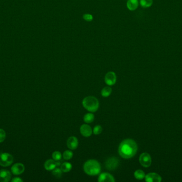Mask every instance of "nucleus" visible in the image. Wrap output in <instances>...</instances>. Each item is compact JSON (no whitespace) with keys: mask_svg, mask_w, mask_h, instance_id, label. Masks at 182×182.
Segmentation results:
<instances>
[{"mask_svg":"<svg viewBox=\"0 0 182 182\" xmlns=\"http://www.w3.org/2000/svg\"><path fill=\"white\" fill-rule=\"evenodd\" d=\"M98 181L99 182H115V179L113 176L109 173H103L99 176Z\"/></svg>","mask_w":182,"mask_h":182,"instance_id":"9","label":"nucleus"},{"mask_svg":"<svg viewBox=\"0 0 182 182\" xmlns=\"http://www.w3.org/2000/svg\"><path fill=\"white\" fill-rule=\"evenodd\" d=\"M60 165V162L59 161H55V160L49 159L44 163V168L46 170L51 171Z\"/></svg>","mask_w":182,"mask_h":182,"instance_id":"8","label":"nucleus"},{"mask_svg":"<svg viewBox=\"0 0 182 182\" xmlns=\"http://www.w3.org/2000/svg\"><path fill=\"white\" fill-rule=\"evenodd\" d=\"M24 165L21 163L15 164L11 167V171L13 175H19L24 172Z\"/></svg>","mask_w":182,"mask_h":182,"instance_id":"11","label":"nucleus"},{"mask_svg":"<svg viewBox=\"0 0 182 182\" xmlns=\"http://www.w3.org/2000/svg\"><path fill=\"white\" fill-rule=\"evenodd\" d=\"M13 158L8 153H1L0 154V165L2 167H8L12 164Z\"/></svg>","mask_w":182,"mask_h":182,"instance_id":"4","label":"nucleus"},{"mask_svg":"<svg viewBox=\"0 0 182 182\" xmlns=\"http://www.w3.org/2000/svg\"><path fill=\"white\" fill-rule=\"evenodd\" d=\"M94 115L91 113L86 114L84 116V121L87 123H90L94 121Z\"/></svg>","mask_w":182,"mask_h":182,"instance_id":"18","label":"nucleus"},{"mask_svg":"<svg viewBox=\"0 0 182 182\" xmlns=\"http://www.w3.org/2000/svg\"><path fill=\"white\" fill-rule=\"evenodd\" d=\"M112 92V89L110 87L103 88L101 91V95L104 97H109Z\"/></svg>","mask_w":182,"mask_h":182,"instance_id":"19","label":"nucleus"},{"mask_svg":"<svg viewBox=\"0 0 182 182\" xmlns=\"http://www.w3.org/2000/svg\"><path fill=\"white\" fill-rule=\"evenodd\" d=\"M92 129L91 127L86 124L82 125L80 128V132L83 136L88 137L92 134Z\"/></svg>","mask_w":182,"mask_h":182,"instance_id":"13","label":"nucleus"},{"mask_svg":"<svg viewBox=\"0 0 182 182\" xmlns=\"http://www.w3.org/2000/svg\"><path fill=\"white\" fill-rule=\"evenodd\" d=\"M11 178V173L6 169L0 170V182H9Z\"/></svg>","mask_w":182,"mask_h":182,"instance_id":"12","label":"nucleus"},{"mask_svg":"<svg viewBox=\"0 0 182 182\" xmlns=\"http://www.w3.org/2000/svg\"><path fill=\"white\" fill-rule=\"evenodd\" d=\"M138 147L136 143L132 139L124 140L120 144L118 153L120 156L125 159L133 158L136 154Z\"/></svg>","mask_w":182,"mask_h":182,"instance_id":"1","label":"nucleus"},{"mask_svg":"<svg viewBox=\"0 0 182 182\" xmlns=\"http://www.w3.org/2000/svg\"><path fill=\"white\" fill-rule=\"evenodd\" d=\"M6 137V133L2 129H0V143L4 141Z\"/></svg>","mask_w":182,"mask_h":182,"instance_id":"26","label":"nucleus"},{"mask_svg":"<svg viewBox=\"0 0 182 182\" xmlns=\"http://www.w3.org/2000/svg\"><path fill=\"white\" fill-rule=\"evenodd\" d=\"M139 161L143 167H149L151 166L152 163L151 158L149 153L144 152L140 155Z\"/></svg>","mask_w":182,"mask_h":182,"instance_id":"5","label":"nucleus"},{"mask_svg":"<svg viewBox=\"0 0 182 182\" xmlns=\"http://www.w3.org/2000/svg\"><path fill=\"white\" fill-rule=\"evenodd\" d=\"M140 4L143 8H148L152 5L153 0H140Z\"/></svg>","mask_w":182,"mask_h":182,"instance_id":"20","label":"nucleus"},{"mask_svg":"<svg viewBox=\"0 0 182 182\" xmlns=\"http://www.w3.org/2000/svg\"><path fill=\"white\" fill-rule=\"evenodd\" d=\"M67 144L69 149L75 150L78 145V141L76 137L71 136L67 140Z\"/></svg>","mask_w":182,"mask_h":182,"instance_id":"14","label":"nucleus"},{"mask_svg":"<svg viewBox=\"0 0 182 182\" xmlns=\"http://www.w3.org/2000/svg\"><path fill=\"white\" fill-rule=\"evenodd\" d=\"M11 181L13 182H22L23 181L21 179L20 177H15L13 179L11 180Z\"/></svg>","mask_w":182,"mask_h":182,"instance_id":"27","label":"nucleus"},{"mask_svg":"<svg viewBox=\"0 0 182 182\" xmlns=\"http://www.w3.org/2000/svg\"><path fill=\"white\" fill-rule=\"evenodd\" d=\"M60 169L64 173L70 171L72 169V165L69 162H64L61 165Z\"/></svg>","mask_w":182,"mask_h":182,"instance_id":"16","label":"nucleus"},{"mask_svg":"<svg viewBox=\"0 0 182 182\" xmlns=\"http://www.w3.org/2000/svg\"><path fill=\"white\" fill-rule=\"evenodd\" d=\"M134 175L135 177V178L138 180H142V179H144L146 176L143 170H140V169L136 170L134 172Z\"/></svg>","mask_w":182,"mask_h":182,"instance_id":"17","label":"nucleus"},{"mask_svg":"<svg viewBox=\"0 0 182 182\" xmlns=\"http://www.w3.org/2000/svg\"><path fill=\"white\" fill-rule=\"evenodd\" d=\"M52 158L55 161H60L62 155L59 151H55L52 153Z\"/></svg>","mask_w":182,"mask_h":182,"instance_id":"23","label":"nucleus"},{"mask_svg":"<svg viewBox=\"0 0 182 182\" xmlns=\"http://www.w3.org/2000/svg\"><path fill=\"white\" fill-rule=\"evenodd\" d=\"M73 152L71 151L70 150H67V151H65L63 153V158H64V160H70L71 158H73Z\"/></svg>","mask_w":182,"mask_h":182,"instance_id":"22","label":"nucleus"},{"mask_svg":"<svg viewBox=\"0 0 182 182\" xmlns=\"http://www.w3.org/2000/svg\"><path fill=\"white\" fill-rule=\"evenodd\" d=\"M146 182H160L162 178L161 176L158 174L155 173H149L145 176Z\"/></svg>","mask_w":182,"mask_h":182,"instance_id":"10","label":"nucleus"},{"mask_svg":"<svg viewBox=\"0 0 182 182\" xmlns=\"http://www.w3.org/2000/svg\"><path fill=\"white\" fill-rule=\"evenodd\" d=\"M118 165L119 160L118 158L114 157L108 158L106 162V167L108 170H115Z\"/></svg>","mask_w":182,"mask_h":182,"instance_id":"6","label":"nucleus"},{"mask_svg":"<svg viewBox=\"0 0 182 182\" xmlns=\"http://www.w3.org/2000/svg\"><path fill=\"white\" fill-rule=\"evenodd\" d=\"M104 81L107 85H114L117 81V76L116 73L113 72H108L104 78Z\"/></svg>","mask_w":182,"mask_h":182,"instance_id":"7","label":"nucleus"},{"mask_svg":"<svg viewBox=\"0 0 182 182\" xmlns=\"http://www.w3.org/2000/svg\"><path fill=\"white\" fill-rule=\"evenodd\" d=\"M52 175L53 176H55L56 178H60L62 176V171L61 170V169L56 167L55 169L52 170Z\"/></svg>","mask_w":182,"mask_h":182,"instance_id":"21","label":"nucleus"},{"mask_svg":"<svg viewBox=\"0 0 182 182\" xmlns=\"http://www.w3.org/2000/svg\"><path fill=\"white\" fill-rule=\"evenodd\" d=\"M102 131H103L102 127L100 125H97V126L94 127L93 131V133L95 135H97L100 134L102 132Z\"/></svg>","mask_w":182,"mask_h":182,"instance_id":"24","label":"nucleus"},{"mask_svg":"<svg viewBox=\"0 0 182 182\" xmlns=\"http://www.w3.org/2000/svg\"><path fill=\"white\" fill-rule=\"evenodd\" d=\"M139 5L138 0H128L127 2V7L130 11H134L136 10Z\"/></svg>","mask_w":182,"mask_h":182,"instance_id":"15","label":"nucleus"},{"mask_svg":"<svg viewBox=\"0 0 182 182\" xmlns=\"http://www.w3.org/2000/svg\"><path fill=\"white\" fill-rule=\"evenodd\" d=\"M83 18L84 19L85 21H88V22H91L93 20V17L91 14L85 13L83 16Z\"/></svg>","mask_w":182,"mask_h":182,"instance_id":"25","label":"nucleus"},{"mask_svg":"<svg viewBox=\"0 0 182 182\" xmlns=\"http://www.w3.org/2000/svg\"><path fill=\"white\" fill-rule=\"evenodd\" d=\"M83 169L85 173L90 176L97 175L100 173V164L96 160H88L84 164Z\"/></svg>","mask_w":182,"mask_h":182,"instance_id":"2","label":"nucleus"},{"mask_svg":"<svg viewBox=\"0 0 182 182\" xmlns=\"http://www.w3.org/2000/svg\"><path fill=\"white\" fill-rule=\"evenodd\" d=\"M83 106L91 112H95L99 107V102L97 98L94 96L85 97L82 102Z\"/></svg>","mask_w":182,"mask_h":182,"instance_id":"3","label":"nucleus"}]
</instances>
